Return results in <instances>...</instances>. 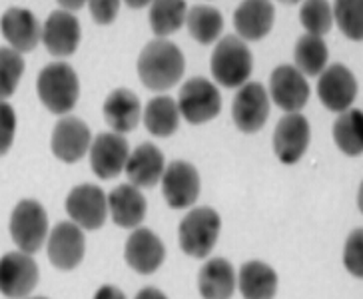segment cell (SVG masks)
<instances>
[{
  "instance_id": "1",
  "label": "cell",
  "mask_w": 363,
  "mask_h": 299,
  "mask_svg": "<svg viewBox=\"0 0 363 299\" xmlns=\"http://www.w3.org/2000/svg\"><path fill=\"white\" fill-rule=\"evenodd\" d=\"M184 54L168 40H152L144 46L138 58V76L150 90H168L184 74Z\"/></svg>"
},
{
  "instance_id": "2",
  "label": "cell",
  "mask_w": 363,
  "mask_h": 299,
  "mask_svg": "<svg viewBox=\"0 0 363 299\" xmlns=\"http://www.w3.org/2000/svg\"><path fill=\"white\" fill-rule=\"evenodd\" d=\"M38 98L52 114H66L76 106L80 84L74 68L66 62H52L40 70L36 80Z\"/></svg>"
},
{
  "instance_id": "3",
  "label": "cell",
  "mask_w": 363,
  "mask_h": 299,
  "mask_svg": "<svg viewBox=\"0 0 363 299\" xmlns=\"http://www.w3.org/2000/svg\"><path fill=\"white\" fill-rule=\"evenodd\" d=\"M252 52L244 40L230 34L224 36L212 54V74L225 88H238L246 84L252 74Z\"/></svg>"
},
{
  "instance_id": "4",
  "label": "cell",
  "mask_w": 363,
  "mask_h": 299,
  "mask_svg": "<svg viewBox=\"0 0 363 299\" xmlns=\"http://www.w3.org/2000/svg\"><path fill=\"white\" fill-rule=\"evenodd\" d=\"M222 220L212 208H194L180 224V247L188 256L202 259L214 249Z\"/></svg>"
},
{
  "instance_id": "5",
  "label": "cell",
  "mask_w": 363,
  "mask_h": 299,
  "mask_svg": "<svg viewBox=\"0 0 363 299\" xmlns=\"http://www.w3.org/2000/svg\"><path fill=\"white\" fill-rule=\"evenodd\" d=\"M11 235L22 254L33 256L34 252H38L48 235V215L43 203L36 200H22L16 203L11 215Z\"/></svg>"
},
{
  "instance_id": "6",
  "label": "cell",
  "mask_w": 363,
  "mask_h": 299,
  "mask_svg": "<svg viewBox=\"0 0 363 299\" xmlns=\"http://www.w3.org/2000/svg\"><path fill=\"white\" fill-rule=\"evenodd\" d=\"M178 110L190 124H203L220 114L222 96L210 80L192 78L182 86Z\"/></svg>"
},
{
  "instance_id": "7",
  "label": "cell",
  "mask_w": 363,
  "mask_h": 299,
  "mask_svg": "<svg viewBox=\"0 0 363 299\" xmlns=\"http://www.w3.org/2000/svg\"><path fill=\"white\" fill-rule=\"evenodd\" d=\"M38 283V266L22 252H11L0 257V293L9 299L30 295Z\"/></svg>"
},
{
  "instance_id": "8",
  "label": "cell",
  "mask_w": 363,
  "mask_h": 299,
  "mask_svg": "<svg viewBox=\"0 0 363 299\" xmlns=\"http://www.w3.org/2000/svg\"><path fill=\"white\" fill-rule=\"evenodd\" d=\"M66 212L74 220L72 224L84 230H98L106 222L108 200L106 193L102 192L94 184H82L76 186L66 198Z\"/></svg>"
},
{
  "instance_id": "9",
  "label": "cell",
  "mask_w": 363,
  "mask_h": 299,
  "mask_svg": "<svg viewBox=\"0 0 363 299\" xmlns=\"http://www.w3.org/2000/svg\"><path fill=\"white\" fill-rule=\"evenodd\" d=\"M162 192L170 208L184 210L196 203L200 196V176L188 162H172L162 174Z\"/></svg>"
},
{
  "instance_id": "10",
  "label": "cell",
  "mask_w": 363,
  "mask_h": 299,
  "mask_svg": "<svg viewBox=\"0 0 363 299\" xmlns=\"http://www.w3.org/2000/svg\"><path fill=\"white\" fill-rule=\"evenodd\" d=\"M318 96L331 112H347L357 96V80L352 70L343 64L325 68L318 82Z\"/></svg>"
},
{
  "instance_id": "11",
  "label": "cell",
  "mask_w": 363,
  "mask_h": 299,
  "mask_svg": "<svg viewBox=\"0 0 363 299\" xmlns=\"http://www.w3.org/2000/svg\"><path fill=\"white\" fill-rule=\"evenodd\" d=\"M269 116V98H267L266 88L257 82H250L240 88V92L234 98V106H232V118H234L235 126L254 134L266 124Z\"/></svg>"
},
{
  "instance_id": "12",
  "label": "cell",
  "mask_w": 363,
  "mask_h": 299,
  "mask_svg": "<svg viewBox=\"0 0 363 299\" xmlns=\"http://www.w3.org/2000/svg\"><path fill=\"white\" fill-rule=\"evenodd\" d=\"M48 259L54 267L68 271L74 269L84 257L86 242L82 230L72 222H60L48 234Z\"/></svg>"
},
{
  "instance_id": "13",
  "label": "cell",
  "mask_w": 363,
  "mask_h": 299,
  "mask_svg": "<svg viewBox=\"0 0 363 299\" xmlns=\"http://www.w3.org/2000/svg\"><path fill=\"white\" fill-rule=\"evenodd\" d=\"M130 156L128 142L114 132L98 134L90 146V166L100 180H112L124 170Z\"/></svg>"
},
{
  "instance_id": "14",
  "label": "cell",
  "mask_w": 363,
  "mask_h": 299,
  "mask_svg": "<svg viewBox=\"0 0 363 299\" xmlns=\"http://www.w3.org/2000/svg\"><path fill=\"white\" fill-rule=\"evenodd\" d=\"M310 146V122L299 112L281 118L274 132V150L281 164H296Z\"/></svg>"
},
{
  "instance_id": "15",
  "label": "cell",
  "mask_w": 363,
  "mask_h": 299,
  "mask_svg": "<svg viewBox=\"0 0 363 299\" xmlns=\"http://www.w3.org/2000/svg\"><path fill=\"white\" fill-rule=\"evenodd\" d=\"M269 92L274 102L289 114L299 112L310 98V86L306 76L299 74L294 66H278L269 78Z\"/></svg>"
},
{
  "instance_id": "16",
  "label": "cell",
  "mask_w": 363,
  "mask_h": 299,
  "mask_svg": "<svg viewBox=\"0 0 363 299\" xmlns=\"http://www.w3.org/2000/svg\"><path fill=\"white\" fill-rule=\"evenodd\" d=\"M124 257L134 271H138L142 276L154 273L162 266L166 249L158 235L154 234L148 227H138L130 234L124 249Z\"/></svg>"
},
{
  "instance_id": "17",
  "label": "cell",
  "mask_w": 363,
  "mask_h": 299,
  "mask_svg": "<svg viewBox=\"0 0 363 299\" xmlns=\"http://www.w3.org/2000/svg\"><path fill=\"white\" fill-rule=\"evenodd\" d=\"M90 128L80 118H62L52 130V152L58 160L74 164L90 148Z\"/></svg>"
},
{
  "instance_id": "18",
  "label": "cell",
  "mask_w": 363,
  "mask_h": 299,
  "mask_svg": "<svg viewBox=\"0 0 363 299\" xmlns=\"http://www.w3.org/2000/svg\"><path fill=\"white\" fill-rule=\"evenodd\" d=\"M43 43L54 56H70L80 44V22L72 12H52L43 26Z\"/></svg>"
},
{
  "instance_id": "19",
  "label": "cell",
  "mask_w": 363,
  "mask_h": 299,
  "mask_svg": "<svg viewBox=\"0 0 363 299\" xmlns=\"http://www.w3.org/2000/svg\"><path fill=\"white\" fill-rule=\"evenodd\" d=\"M0 30L6 43L16 52H30L40 43L43 26L30 11L24 9H9L0 18Z\"/></svg>"
},
{
  "instance_id": "20",
  "label": "cell",
  "mask_w": 363,
  "mask_h": 299,
  "mask_svg": "<svg viewBox=\"0 0 363 299\" xmlns=\"http://www.w3.org/2000/svg\"><path fill=\"white\" fill-rule=\"evenodd\" d=\"M166 162L160 148L154 144H140L126 160L124 171L134 188H152L162 180Z\"/></svg>"
},
{
  "instance_id": "21",
  "label": "cell",
  "mask_w": 363,
  "mask_h": 299,
  "mask_svg": "<svg viewBox=\"0 0 363 299\" xmlns=\"http://www.w3.org/2000/svg\"><path fill=\"white\" fill-rule=\"evenodd\" d=\"M108 212L112 215L114 224L120 227H138V224L146 215V198L142 196L138 188L124 184L118 186L108 193Z\"/></svg>"
},
{
  "instance_id": "22",
  "label": "cell",
  "mask_w": 363,
  "mask_h": 299,
  "mask_svg": "<svg viewBox=\"0 0 363 299\" xmlns=\"http://www.w3.org/2000/svg\"><path fill=\"white\" fill-rule=\"evenodd\" d=\"M235 286L234 267L224 257L208 259L198 273V289L203 299H230Z\"/></svg>"
},
{
  "instance_id": "23",
  "label": "cell",
  "mask_w": 363,
  "mask_h": 299,
  "mask_svg": "<svg viewBox=\"0 0 363 299\" xmlns=\"http://www.w3.org/2000/svg\"><path fill=\"white\" fill-rule=\"evenodd\" d=\"M104 118L106 124L114 130V134H126L138 126L140 100L128 88H118L104 102Z\"/></svg>"
},
{
  "instance_id": "24",
  "label": "cell",
  "mask_w": 363,
  "mask_h": 299,
  "mask_svg": "<svg viewBox=\"0 0 363 299\" xmlns=\"http://www.w3.org/2000/svg\"><path fill=\"white\" fill-rule=\"evenodd\" d=\"M274 24V4L262 0L242 2L234 14V26L238 34L246 40L264 38Z\"/></svg>"
},
{
  "instance_id": "25",
  "label": "cell",
  "mask_w": 363,
  "mask_h": 299,
  "mask_svg": "<svg viewBox=\"0 0 363 299\" xmlns=\"http://www.w3.org/2000/svg\"><path fill=\"white\" fill-rule=\"evenodd\" d=\"M235 283L244 299H274L278 291V273L264 261H247L240 267Z\"/></svg>"
},
{
  "instance_id": "26",
  "label": "cell",
  "mask_w": 363,
  "mask_h": 299,
  "mask_svg": "<svg viewBox=\"0 0 363 299\" xmlns=\"http://www.w3.org/2000/svg\"><path fill=\"white\" fill-rule=\"evenodd\" d=\"M144 124L154 136H160V138L172 136L180 124L178 104L170 96L152 98L144 110Z\"/></svg>"
},
{
  "instance_id": "27",
  "label": "cell",
  "mask_w": 363,
  "mask_h": 299,
  "mask_svg": "<svg viewBox=\"0 0 363 299\" xmlns=\"http://www.w3.org/2000/svg\"><path fill=\"white\" fill-rule=\"evenodd\" d=\"M294 56H296V66L294 68L298 70L299 74L318 76L325 70L330 52H328V46L320 36L306 34L296 44Z\"/></svg>"
},
{
  "instance_id": "28",
  "label": "cell",
  "mask_w": 363,
  "mask_h": 299,
  "mask_svg": "<svg viewBox=\"0 0 363 299\" xmlns=\"http://www.w3.org/2000/svg\"><path fill=\"white\" fill-rule=\"evenodd\" d=\"M188 30L200 44H212L218 40V36L224 28V18L220 11H216L212 6L206 4H196L190 9L186 16Z\"/></svg>"
},
{
  "instance_id": "29",
  "label": "cell",
  "mask_w": 363,
  "mask_h": 299,
  "mask_svg": "<svg viewBox=\"0 0 363 299\" xmlns=\"http://www.w3.org/2000/svg\"><path fill=\"white\" fill-rule=\"evenodd\" d=\"M362 122L363 118L359 110H347L333 124V138H335V144L347 156H359L362 154Z\"/></svg>"
},
{
  "instance_id": "30",
  "label": "cell",
  "mask_w": 363,
  "mask_h": 299,
  "mask_svg": "<svg viewBox=\"0 0 363 299\" xmlns=\"http://www.w3.org/2000/svg\"><path fill=\"white\" fill-rule=\"evenodd\" d=\"M186 21V4L178 0H160L154 2L150 9V26L154 34L160 36V40L168 34L180 30L182 24Z\"/></svg>"
},
{
  "instance_id": "31",
  "label": "cell",
  "mask_w": 363,
  "mask_h": 299,
  "mask_svg": "<svg viewBox=\"0 0 363 299\" xmlns=\"http://www.w3.org/2000/svg\"><path fill=\"white\" fill-rule=\"evenodd\" d=\"M22 72H24V60L21 54L12 48H0V100L2 102L14 94Z\"/></svg>"
},
{
  "instance_id": "32",
  "label": "cell",
  "mask_w": 363,
  "mask_h": 299,
  "mask_svg": "<svg viewBox=\"0 0 363 299\" xmlns=\"http://www.w3.org/2000/svg\"><path fill=\"white\" fill-rule=\"evenodd\" d=\"M331 16H335L342 33L352 40H362L363 36V4L362 2H335L331 9Z\"/></svg>"
},
{
  "instance_id": "33",
  "label": "cell",
  "mask_w": 363,
  "mask_h": 299,
  "mask_svg": "<svg viewBox=\"0 0 363 299\" xmlns=\"http://www.w3.org/2000/svg\"><path fill=\"white\" fill-rule=\"evenodd\" d=\"M299 21L303 24V28L308 30L311 36H323L325 33H330L331 22V9L328 2H321V0H310V2H303L301 4V11H299Z\"/></svg>"
},
{
  "instance_id": "34",
  "label": "cell",
  "mask_w": 363,
  "mask_h": 299,
  "mask_svg": "<svg viewBox=\"0 0 363 299\" xmlns=\"http://www.w3.org/2000/svg\"><path fill=\"white\" fill-rule=\"evenodd\" d=\"M343 264L347 267V271L362 278L363 276V230H353L352 235L345 242V249H343Z\"/></svg>"
},
{
  "instance_id": "35",
  "label": "cell",
  "mask_w": 363,
  "mask_h": 299,
  "mask_svg": "<svg viewBox=\"0 0 363 299\" xmlns=\"http://www.w3.org/2000/svg\"><path fill=\"white\" fill-rule=\"evenodd\" d=\"M16 132V114L6 102L0 100V156H4L12 146Z\"/></svg>"
},
{
  "instance_id": "36",
  "label": "cell",
  "mask_w": 363,
  "mask_h": 299,
  "mask_svg": "<svg viewBox=\"0 0 363 299\" xmlns=\"http://www.w3.org/2000/svg\"><path fill=\"white\" fill-rule=\"evenodd\" d=\"M118 9H120V2H116V0H94V2H90L92 18L98 24H110L116 18Z\"/></svg>"
},
{
  "instance_id": "37",
  "label": "cell",
  "mask_w": 363,
  "mask_h": 299,
  "mask_svg": "<svg viewBox=\"0 0 363 299\" xmlns=\"http://www.w3.org/2000/svg\"><path fill=\"white\" fill-rule=\"evenodd\" d=\"M94 299H126V295L114 286H104L96 291Z\"/></svg>"
},
{
  "instance_id": "38",
  "label": "cell",
  "mask_w": 363,
  "mask_h": 299,
  "mask_svg": "<svg viewBox=\"0 0 363 299\" xmlns=\"http://www.w3.org/2000/svg\"><path fill=\"white\" fill-rule=\"evenodd\" d=\"M136 299H168L164 293H162L160 289L156 288H144L142 291H138V295Z\"/></svg>"
},
{
  "instance_id": "39",
  "label": "cell",
  "mask_w": 363,
  "mask_h": 299,
  "mask_svg": "<svg viewBox=\"0 0 363 299\" xmlns=\"http://www.w3.org/2000/svg\"><path fill=\"white\" fill-rule=\"evenodd\" d=\"M62 6H68V9H80L82 2H74V4H62Z\"/></svg>"
},
{
  "instance_id": "40",
  "label": "cell",
  "mask_w": 363,
  "mask_h": 299,
  "mask_svg": "<svg viewBox=\"0 0 363 299\" xmlns=\"http://www.w3.org/2000/svg\"><path fill=\"white\" fill-rule=\"evenodd\" d=\"M33 299H46V298H33Z\"/></svg>"
}]
</instances>
